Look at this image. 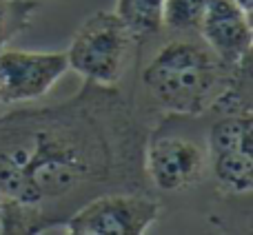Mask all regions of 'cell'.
Returning <instances> with one entry per match:
<instances>
[{
  "mask_svg": "<svg viewBox=\"0 0 253 235\" xmlns=\"http://www.w3.org/2000/svg\"><path fill=\"white\" fill-rule=\"evenodd\" d=\"M149 131L120 84L84 80L56 105H11L0 111V196L29 206L47 231L102 193H149Z\"/></svg>",
  "mask_w": 253,
  "mask_h": 235,
  "instance_id": "cell-1",
  "label": "cell"
},
{
  "mask_svg": "<svg viewBox=\"0 0 253 235\" xmlns=\"http://www.w3.org/2000/svg\"><path fill=\"white\" fill-rule=\"evenodd\" d=\"M147 42L153 49L140 62V87L149 111L202 118L251 107V65L229 67L198 31H160Z\"/></svg>",
  "mask_w": 253,
  "mask_h": 235,
  "instance_id": "cell-2",
  "label": "cell"
},
{
  "mask_svg": "<svg viewBox=\"0 0 253 235\" xmlns=\"http://www.w3.org/2000/svg\"><path fill=\"white\" fill-rule=\"evenodd\" d=\"M144 173L149 184L162 193L200 187L209 178L207 140L180 131L178 116H162V122L147 135Z\"/></svg>",
  "mask_w": 253,
  "mask_h": 235,
  "instance_id": "cell-3",
  "label": "cell"
},
{
  "mask_svg": "<svg viewBox=\"0 0 253 235\" xmlns=\"http://www.w3.org/2000/svg\"><path fill=\"white\" fill-rule=\"evenodd\" d=\"M138 42L114 11L89 16L74 34L67 60L69 69L96 84H120L135 56Z\"/></svg>",
  "mask_w": 253,
  "mask_h": 235,
  "instance_id": "cell-4",
  "label": "cell"
},
{
  "mask_svg": "<svg viewBox=\"0 0 253 235\" xmlns=\"http://www.w3.org/2000/svg\"><path fill=\"white\" fill-rule=\"evenodd\" d=\"M162 206L151 193H102L65 222L71 235H142L160 220Z\"/></svg>",
  "mask_w": 253,
  "mask_h": 235,
  "instance_id": "cell-5",
  "label": "cell"
},
{
  "mask_svg": "<svg viewBox=\"0 0 253 235\" xmlns=\"http://www.w3.org/2000/svg\"><path fill=\"white\" fill-rule=\"evenodd\" d=\"M69 71L65 51H0V105H25L47 96Z\"/></svg>",
  "mask_w": 253,
  "mask_h": 235,
  "instance_id": "cell-6",
  "label": "cell"
},
{
  "mask_svg": "<svg viewBox=\"0 0 253 235\" xmlns=\"http://www.w3.org/2000/svg\"><path fill=\"white\" fill-rule=\"evenodd\" d=\"M198 34L229 67L251 65V16L233 0H209Z\"/></svg>",
  "mask_w": 253,
  "mask_h": 235,
  "instance_id": "cell-7",
  "label": "cell"
},
{
  "mask_svg": "<svg viewBox=\"0 0 253 235\" xmlns=\"http://www.w3.org/2000/svg\"><path fill=\"white\" fill-rule=\"evenodd\" d=\"M209 151V149H207ZM224 197H247L253 189V151L220 149L209 151V178Z\"/></svg>",
  "mask_w": 253,
  "mask_h": 235,
  "instance_id": "cell-8",
  "label": "cell"
},
{
  "mask_svg": "<svg viewBox=\"0 0 253 235\" xmlns=\"http://www.w3.org/2000/svg\"><path fill=\"white\" fill-rule=\"evenodd\" d=\"M162 9L165 0H118L114 13L125 22L140 47L162 31Z\"/></svg>",
  "mask_w": 253,
  "mask_h": 235,
  "instance_id": "cell-9",
  "label": "cell"
},
{
  "mask_svg": "<svg viewBox=\"0 0 253 235\" xmlns=\"http://www.w3.org/2000/svg\"><path fill=\"white\" fill-rule=\"evenodd\" d=\"M209 0H165L162 9V31L184 34L198 31Z\"/></svg>",
  "mask_w": 253,
  "mask_h": 235,
  "instance_id": "cell-10",
  "label": "cell"
},
{
  "mask_svg": "<svg viewBox=\"0 0 253 235\" xmlns=\"http://www.w3.org/2000/svg\"><path fill=\"white\" fill-rule=\"evenodd\" d=\"M40 0H0V51L29 27Z\"/></svg>",
  "mask_w": 253,
  "mask_h": 235,
  "instance_id": "cell-11",
  "label": "cell"
},
{
  "mask_svg": "<svg viewBox=\"0 0 253 235\" xmlns=\"http://www.w3.org/2000/svg\"><path fill=\"white\" fill-rule=\"evenodd\" d=\"M233 2L238 4V7L242 9V11H247L251 16V9H253V0H233Z\"/></svg>",
  "mask_w": 253,
  "mask_h": 235,
  "instance_id": "cell-12",
  "label": "cell"
},
{
  "mask_svg": "<svg viewBox=\"0 0 253 235\" xmlns=\"http://www.w3.org/2000/svg\"><path fill=\"white\" fill-rule=\"evenodd\" d=\"M0 209H2V196H0Z\"/></svg>",
  "mask_w": 253,
  "mask_h": 235,
  "instance_id": "cell-13",
  "label": "cell"
}]
</instances>
